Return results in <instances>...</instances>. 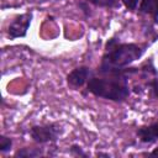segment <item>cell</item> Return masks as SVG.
Returning a JSON list of instances; mask_svg holds the SVG:
<instances>
[{
	"instance_id": "obj_1",
	"label": "cell",
	"mask_w": 158,
	"mask_h": 158,
	"mask_svg": "<svg viewBox=\"0 0 158 158\" xmlns=\"http://www.w3.org/2000/svg\"><path fill=\"white\" fill-rule=\"evenodd\" d=\"M144 49L135 43H120L111 38L106 43V52L102 57L100 72L112 74L123 70L128 64L141 58Z\"/></svg>"
},
{
	"instance_id": "obj_2",
	"label": "cell",
	"mask_w": 158,
	"mask_h": 158,
	"mask_svg": "<svg viewBox=\"0 0 158 158\" xmlns=\"http://www.w3.org/2000/svg\"><path fill=\"white\" fill-rule=\"evenodd\" d=\"M132 70H121L112 73L111 78H91L88 81V90L95 96L112 101H123L130 95L127 84V73Z\"/></svg>"
},
{
	"instance_id": "obj_3",
	"label": "cell",
	"mask_w": 158,
	"mask_h": 158,
	"mask_svg": "<svg viewBox=\"0 0 158 158\" xmlns=\"http://www.w3.org/2000/svg\"><path fill=\"white\" fill-rule=\"evenodd\" d=\"M62 133V128L58 123H44L31 127L30 135L37 143L54 142Z\"/></svg>"
},
{
	"instance_id": "obj_4",
	"label": "cell",
	"mask_w": 158,
	"mask_h": 158,
	"mask_svg": "<svg viewBox=\"0 0 158 158\" xmlns=\"http://www.w3.org/2000/svg\"><path fill=\"white\" fill-rule=\"evenodd\" d=\"M31 19H32V14H30V12L16 16L9 26L10 38H17V37L26 36L27 30H28L30 23H31Z\"/></svg>"
},
{
	"instance_id": "obj_5",
	"label": "cell",
	"mask_w": 158,
	"mask_h": 158,
	"mask_svg": "<svg viewBox=\"0 0 158 158\" xmlns=\"http://www.w3.org/2000/svg\"><path fill=\"white\" fill-rule=\"evenodd\" d=\"M89 77H90V69L88 67H79V68L73 69L68 74L67 80H68L69 85H72L74 88H79L86 83Z\"/></svg>"
},
{
	"instance_id": "obj_6",
	"label": "cell",
	"mask_w": 158,
	"mask_h": 158,
	"mask_svg": "<svg viewBox=\"0 0 158 158\" xmlns=\"http://www.w3.org/2000/svg\"><path fill=\"white\" fill-rule=\"evenodd\" d=\"M137 136L144 143H152L158 139V121L148 125L142 126L137 130Z\"/></svg>"
},
{
	"instance_id": "obj_7",
	"label": "cell",
	"mask_w": 158,
	"mask_h": 158,
	"mask_svg": "<svg viewBox=\"0 0 158 158\" xmlns=\"http://www.w3.org/2000/svg\"><path fill=\"white\" fill-rule=\"evenodd\" d=\"M139 10L144 14H149L154 22H158V0H142Z\"/></svg>"
},
{
	"instance_id": "obj_8",
	"label": "cell",
	"mask_w": 158,
	"mask_h": 158,
	"mask_svg": "<svg viewBox=\"0 0 158 158\" xmlns=\"http://www.w3.org/2000/svg\"><path fill=\"white\" fill-rule=\"evenodd\" d=\"M42 154L41 149H36V148H22L20 151H17L15 153V157H37Z\"/></svg>"
},
{
	"instance_id": "obj_9",
	"label": "cell",
	"mask_w": 158,
	"mask_h": 158,
	"mask_svg": "<svg viewBox=\"0 0 158 158\" xmlns=\"http://www.w3.org/2000/svg\"><path fill=\"white\" fill-rule=\"evenodd\" d=\"M11 144H12V142L10 138H7L5 136L0 137V151L1 152H7L11 148Z\"/></svg>"
},
{
	"instance_id": "obj_10",
	"label": "cell",
	"mask_w": 158,
	"mask_h": 158,
	"mask_svg": "<svg viewBox=\"0 0 158 158\" xmlns=\"http://www.w3.org/2000/svg\"><path fill=\"white\" fill-rule=\"evenodd\" d=\"M69 151H70V154H72V156H75V157H88V154H86V153L81 149V147L78 146V144H73Z\"/></svg>"
},
{
	"instance_id": "obj_11",
	"label": "cell",
	"mask_w": 158,
	"mask_h": 158,
	"mask_svg": "<svg viewBox=\"0 0 158 158\" xmlns=\"http://www.w3.org/2000/svg\"><path fill=\"white\" fill-rule=\"evenodd\" d=\"M89 1L100 6H112L116 2V0H89Z\"/></svg>"
},
{
	"instance_id": "obj_12",
	"label": "cell",
	"mask_w": 158,
	"mask_h": 158,
	"mask_svg": "<svg viewBox=\"0 0 158 158\" xmlns=\"http://www.w3.org/2000/svg\"><path fill=\"white\" fill-rule=\"evenodd\" d=\"M122 1H123L125 6H126L128 10H135L139 0H122Z\"/></svg>"
},
{
	"instance_id": "obj_13",
	"label": "cell",
	"mask_w": 158,
	"mask_h": 158,
	"mask_svg": "<svg viewBox=\"0 0 158 158\" xmlns=\"http://www.w3.org/2000/svg\"><path fill=\"white\" fill-rule=\"evenodd\" d=\"M149 86L152 88V90H153L156 98H158V80H152V81L149 83Z\"/></svg>"
},
{
	"instance_id": "obj_14",
	"label": "cell",
	"mask_w": 158,
	"mask_h": 158,
	"mask_svg": "<svg viewBox=\"0 0 158 158\" xmlns=\"http://www.w3.org/2000/svg\"><path fill=\"white\" fill-rule=\"evenodd\" d=\"M96 156H98V157H107V158L110 157V154H109V153H101V152H98V153H96Z\"/></svg>"
},
{
	"instance_id": "obj_15",
	"label": "cell",
	"mask_w": 158,
	"mask_h": 158,
	"mask_svg": "<svg viewBox=\"0 0 158 158\" xmlns=\"http://www.w3.org/2000/svg\"><path fill=\"white\" fill-rule=\"evenodd\" d=\"M149 156H156V157H157V156H158V148H156L154 151H152V152L149 153Z\"/></svg>"
}]
</instances>
